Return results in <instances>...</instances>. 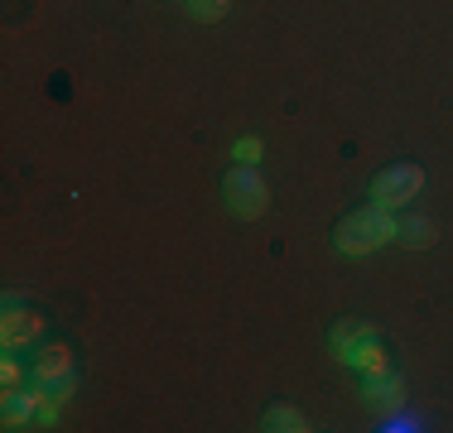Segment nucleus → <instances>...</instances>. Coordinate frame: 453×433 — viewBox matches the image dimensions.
I'll return each instance as SVG.
<instances>
[{"mask_svg": "<svg viewBox=\"0 0 453 433\" xmlns=\"http://www.w3.org/2000/svg\"><path fill=\"white\" fill-rule=\"evenodd\" d=\"M395 216L386 202H366V208H352L348 216H342L338 226H333V246H338L342 255H372V251H381L386 241H395Z\"/></svg>", "mask_w": 453, "mask_h": 433, "instance_id": "nucleus-1", "label": "nucleus"}, {"mask_svg": "<svg viewBox=\"0 0 453 433\" xmlns=\"http://www.w3.org/2000/svg\"><path fill=\"white\" fill-rule=\"evenodd\" d=\"M222 193H226V202H232L236 216H261L265 208H271V183H265V173L251 169V164L226 169Z\"/></svg>", "mask_w": 453, "mask_h": 433, "instance_id": "nucleus-2", "label": "nucleus"}, {"mask_svg": "<svg viewBox=\"0 0 453 433\" xmlns=\"http://www.w3.org/2000/svg\"><path fill=\"white\" fill-rule=\"evenodd\" d=\"M419 188H425V169L410 164V159H395V164L376 169V179H372V198L386 202V208H401Z\"/></svg>", "mask_w": 453, "mask_h": 433, "instance_id": "nucleus-3", "label": "nucleus"}, {"mask_svg": "<svg viewBox=\"0 0 453 433\" xmlns=\"http://www.w3.org/2000/svg\"><path fill=\"white\" fill-rule=\"evenodd\" d=\"M53 414H58V409L49 405V390H25V385L5 390V405H0V419H5V429H29V424L44 429Z\"/></svg>", "mask_w": 453, "mask_h": 433, "instance_id": "nucleus-4", "label": "nucleus"}, {"mask_svg": "<svg viewBox=\"0 0 453 433\" xmlns=\"http://www.w3.org/2000/svg\"><path fill=\"white\" fill-rule=\"evenodd\" d=\"M35 381L39 385H58L73 381V346L68 342H44L35 352Z\"/></svg>", "mask_w": 453, "mask_h": 433, "instance_id": "nucleus-5", "label": "nucleus"}, {"mask_svg": "<svg viewBox=\"0 0 453 433\" xmlns=\"http://www.w3.org/2000/svg\"><path fill=\"white\" fill-rule=\"evenodd\" d=\"M44 332V318L29 308H5V318H0V346L5 352H19V346H29Z\"/></svg>", "mask_w": 453, "mask_h": 433, "instance_id": "nucleus-6", "label": "nucleus"}, {"mask_svg": "<svg viewBox=\"0 0 453 433\" xmlns=\"http://www.w3.org/2000/svg\"><path fill=\"white\" fill-rule=\"evenodd\" d=\"M366 338H376V323H372V318H338V323L328 328V352L338 356V361H348L352 346L366 342Z\"/></svg>", "mask_w": 453, "mask_h": 433, "instance_id": "nucleus-7", "label": "nucleus"}, {"mask_svg": "<svg viewBox=\"0 0 453 433\" xmlns=\"http://www.w3.org/2000/svg\"><path fill=\"white\" fill-rule=\"evenodd\" d=\"M261 429H265V433H304V429H314V424H309V414H304L299 405L275 399V405L261 409Z\"/></svg>", "mask_w": 453, "mask_h": 433, "instance_id": "nucleus-8", "label": "nucleus"}, {"mask_svg": "<svg viewBox=\"0 0 453 433\" xmlns=\"http://www.w3.org/2000/svg\"><path fill=\"white\" fill-rule=\"evenodd\" d=\"M395 241L410 246V251H425V246H434L439 241V226H434V216H425V212H410L401 226H395Z\"/></svg>", "mask_w": 453, "mask_h": 433, "instance_id": "nucleus-9", "label": "nucleus"}, {"mask_svg": "<svg viewBox=\"0 0 453 433\" xmlns=\"http://www.w3.org/2000/svg\"><path fill=\"white\" fill-rule=\"evenodd\" d=\"M366 405H376V409H395V405H405V385H401V376H372V381H366Z\"/></svg>", "mask_w": 453, "mask_h": 433, "instance_id": "nucleus-10", "label": "nucleus"}, {"mask_svg": "<svg viewBox=\"0 0 453 433\" xmlns=\"http://www.w3.org/2000/svg\"><path fill=\"white\" fill-rule=\"evenodd\" d=\"M348 361L357 366V371L366 376V381H372V376H386V371H391V361H386V346L376 342V338H366V342L352 346V356H348Z\"/></svg>", "mask_w": 453, "mask_h": 433, "instance_id": "nucleus-11", "label": "nucleus"}, {"mask_svg": "<svg viewBox=\"0 0 453 433\" xmlns=\"http://www.w3.org/2000/svg\"><path fill=\"white\" fill-rule=\"evenodd\" d=\"M183 5H188L193 19H208L212 25V19H222L226 10H232V0H183Z\"/></svg>", "mask_w": 453, "mask_h": 433, "instance_id": "nucleus-12", "label": "nucleus"}, {"mask_svg": "<svg viewBox=\"0 0 453 433\" xmlns=\"http://www.w3.org/2000/svg\"><path fill=\"white\" fill-rule=\"evenodd\" d=\"M0 381H5V390H15L19 381H25V371H19L15 352H5V361H0Z\"/></svg>", "mask_w": 453, "mask_h": 433, "instance_id": "nucleus-13", "label": "nucleus"}, {"mask_svg": "<svg viewBox=\"0 0 453 433\" xmlns=\"http://www.w3.org/2000/svg\"><path fill=\"white\" fill-rule=\"evenodd\" d=\"M261 155H265V145H261V140H242V145H236V159H242V164H256Z\"/></svg>", "mask_w": 453, "mask_h": 433, "instance_id": "nucleus-14", "label": "nucleus"}]
</instances>
